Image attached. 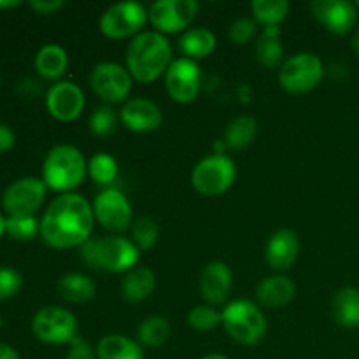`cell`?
Listing matches in <instances>:
<instances>
[{"mask_svg": "<svg viewBox=\"0 0 359 359\" xmlns=\"http://www.w3.org/2000/svg\"><path fill=\"white\" fill-rule=\"evenodd\" d=\"M21 2L18 0H6V2H0V9H11V7H18Z\"/></svg>", "mask_w": 359, "mask_h": 359, "instance_id": "7bdbcfd3", "label": "cell"}, {"mask_svg": "<svg viewBox=\"0 0 359 359\" xmlns=\"http://www.w3.org/2000/svg\"><path fill=\"white\" fill-rule=\"evenodd\" d=\"M156 287V276L147 266H135L130 272H126L125 279L121 283V297L128 304H140Z\"/></svg>", "mask_w": 359, "mask_h": 359, "instance_id": "44dd1931", "label": "cell"}, {"mask_svg": "<svg viewBox=\"0 0 359 359\" xmlns=\"http://www.w3.org/2000/svg\"><path fill=\"white\" fill-rule=\"evenodd\" d=\"M18 90H20L21 93L25 95V97L32 98V97H35V95H39V91H41V86H39V83H35V81L23 79L20 83V86H18Z\"/></svg>", "mask_w": 359, "mask_h": 359, "instance_id": "60d3db41", "label": "cell"}, {"mask_svg": "<svg viewBox=\"0 0 359 359\" xmlns=\"http://www.w3.org/2000/svg\"><path fill=\"white\" fill-rule=\"evenodd\" d=\"M252 16L256 23L263 27H279L290 13V4L286 0H255L251 2Z\"/></svg>", "mask_w": 359, "mask_h": 359, "instance_id": "f546056e", "label": "cell"}, {"mask_svg": "<svg viewBox=\"0 0 359 359\" xmlns=\"http://www.w3.org/2000/svg\"><path fill=\"white\" fill-rule=\"evenodd\" d=\"M170 339V323L161 316H149L137 328V340L144 347H161Z\"/></svg>", "mask_w": 359, "mask_h": 359, "instance_id": "f1b7e54d", "label": "cell"}, {"mask_svg": "<svg viewBox=\"0 0 359 359\" xmlns=\"http://www.w3.org/2000/svg\"><path fill=\"white\" fill-rule=\"evenodd\" d=\"M65 359H97V351L91 347L88 340L77 337V339L70 342L69 353H67Z\"/></svg>", "mask_w": 359, "mask_h": 359, "instance_id": "74e56055", "label": "cell"}, {"mask_svg": "<svg viewBox=\"0 0 359 359\" xmlns=\"http://www.w3.org/2000/svg\"><path fill=\"white\" fill-rule=\"evenodd\" d=\"M258 135V123L251 116H238L224 132V146L230 151H242L255 142Z\"/></svg>", "mask_w": 359, "mask_h": 359, "instance_id": "83f0119b", "label": "cell"}, {"mask_svg": "<svg viewBox=\"0 0 359 359\" xmlns=\"http://www.w3.org/2000/svg\"><path fill=\"white\" fill-rule=\"evenodd\" d=\"M188 325L196 332H212L221 325V312L210 305H198L188 314Z\"/></svg>", "mask_w": 359, "mask_h": 359, "instance_id": "e575fe53", "label": "cell"}, {"mask_svg": "<svg viewBox=\"0 0 359 359\" xmlns=\"http://www.w3.org/2000/svg\"><path fill=\"white\" fill-rule=\"evenodd\" d=\"M149 20V13L139 2H118L107 7L100 16V32L107 39L121 41L137 37Z\"/></svg>", "mask_w": 359, "mask_h": 359, "instance_id": "ba28073f", "label": "cell"}, {"mask_svg": "<svg viewBox=\"0 0 359 359\" xmlns=\"http://www.w3.org/2000/svg\"><path fill=\"white\" fill-rule=\"evenodd\" d=\"M77 319L67 309L51 305L44 307L32 319V332L41 342L49 346L70 344L77 339Z\"/></svg>", "mask_w": 359, "mask_h": 359, "instance_id": "9c48e42d", "label": "cell"}, {"mask_svg": "<svg viewBox=\"0 0 359 359\" xmlns=\"http://www.w3.org/2000/svg\"><path fill=\"white\" fill-rule=\"evenodd\" d=\"M132 81L128 70L114 62H102L91 69L90 86L98 98L107 104H119L128 98L132 91Z\"/></svg>", "mask_w": 359, "mask_h": 359, "instance_id": "30bf717a", "label": "cell"}, {"mask_svg": "<svg viewBox=\"0 0 359 359\" xmlns=\"http://www.w3.org/2000/svg\"><path fill=\"white\" fill-rule=\"evenodd\" d=\"M356 4L347 0H314L311 11L316 20L335 35H347L358 21Z\"/></svg>", "mask_w": 359, "mask_h": 359, "instance_id": "2e32d148", "label": "cell"}, {"mask_svg": "<svg viewBox=\"0 0 359 359\" xmlns=\"http://www.w3.org/2000/svg\"><path fill=\"white\" fill-rule=\"evenodd\" d=\"M325 65L316 53H297L284 60L279 69V83L287 93H309L321 83Z\"/></svg>", "mask_w": 359, "mask_h": 359, "instance_id": "52a82bcc", "label": "cell"}, {"mask_svg": "<svg viewBox=\"0 0 359 359\" xmlns=\"http://www.w3.org/2000/svg\"><path fill=\"white\" fill-rule=\"evenodd\" d=\"M333 319L342 328L359 326V290L354 286H344L332 298Z\"/></svg>", "mask_w": 359, "mask_h": 359, "instance_id": "7402d4cb", "label": "cell"}, {"mask_svg": "<svg viewBox=\"0 0 359 359\" xmlns=\"http://www.w3.org/2000/svg\"><path fill=\"white\" fill-rule=\"evenodd\" d=\"M353 49L356 51V55L359 56V34H356L353 37Z\"/></svg>", "mask_w": 359, "mask_h": 359, "instance_id": "ee69618b", "label": "cell"}, {"mask_svg": "<svg viewBox=\"0 0 359 359\" xmlns=\"http://www.w3.org/2000/svg\"><path fill=\"white\" fill-rule=\"evenodd\" d=\"M0 326H2V316H0Z\"/></svg>", "mask_w": 359, "mask_h": 359, "instance_id": "7dc6e473", "label": "cell"}, {"mask_svg": "<svg viewBox=\"0 0 359 359\" xmlns=\"http://www.w3.org/2000/svg\"><path fill=\"white\" fill-rule=\"evenodd\" d=\"M233 290V273L223 262H210L200 277V294L210 305H223Z\"/></svg>", "mask_w": 359, "mask_h": 359, "instance_id": "ac0fdd59", "label": "cell"}, {"mask_svg": "<svg viewBox=\"0 0 359 359\" xmlns=\"http://www.w3.org/2000/svg\"><path fill=\"white\" fill-rule=\"evenodd\" d=\"M256 60L265 69H276L283 65L284 48L279 39V27H266L259 39L256 41L255 48Z\"/></svg>", "mask_w": 359, "mask_h": 359, "instance_id": "4316f807", "label": "cell"}, {"mask_svg": "<svg viewBox=\"0 0 359 359\" xmlns=\"http://www.w3.org/2000/svg\"><path fill=\"white\" fill-rule=\"evenodd\" d=\"M95 221L102 224L109 231H123L132 224V205L125 193L118 188H105L95 196L93 203Z\"/></svg>", "mask_w": 359, "mask_h": 359, "instance_id": "4fadbf2b", "label": "cell"}, {"mask_svg": "<svg viewBox=\"0 0 359 359\" xmlns=\"http://www.w3.org/2000/svg\"><path fill=\"white\" fill-rule=\"evenodd\" d=\"M28 6L39 14H55L65 7V2L63 0H32Z\"/></svg>", "mask_w": 359, "mask_h": 359, "instance_id": "f35d334b", "label": "cell"}, {"mask_svg": "<svg viewBox=\"0 0 359 359\" xmlns=\"http://www.w3.org/2000/svg\"><path fill=\"white\" fill-rule=\"evenodd\" d=\"M6 231L16 241H30L41 231V223L35 216H9L6 219Z\"/></svg>", "mask_w": 359, "mask_h": 359, "instance_id": "836d02e7", "label": "cell"}, {"mask_svg": "<svg viewBox=\"0 0 359 359\" xmlns=\"http://www.w3.org/2000/svg\"><path fill=\"white\" fill-rule=\"evenodd\" d=\"M300 252V241L298 235L290 228L277 230L266 242L265 258L270 269L277 272H286L294 265Z\"/></svg>", "mask_w": 359, "mask_h": 359, "instance_id": "d6986e66", "label": "cell"}, {"mask_svg": "<svg viewBox=\"0 0 359 359\" xmlns=\"http://www.w3.org/2000/svg\"><path fill=\"white\" fill-rule=\"evenodd\" d=\"M84 93L72 81H58L46 95V109L58 121H74L84 111Z\"/></svg>", "mask_w": 359, "mask_h": 359, "instance_id": "9a60e30c", "label": "cell"}, {"mask_svg": "<svg viewBox=\"0 0 359 359\" xmlns=\"http://www.w3.org/2000/svg\"><path fill=\"white\" fill-rule=\"evenodd\" d=\"M258 23L251 18H241V20L233 21L230 25V30H228V37L233 44L237 46H245L248 42H251L255 39L256 30H258Z\"/></svg>", "mask_w": 359, "mask_h": 359, "instance_id": "d590c367", "label": "cell"}, {"mask_svg": "<svg viewBox=\"0 0 359 359\" xmlns=\"http://www.w3.org/2000/svg\"><path fill=\"white\" fill-rule=\"evenodd\" d=\"M216 35L209 30V28L196 27V28H188L184 34L181 35V41H179V49L182 51V55L186 58L191 60H200L207 58L214 53L216 49Z\"/></svg>", "mask_w": 359, "mask_h": 359, "instance_id": "603a6c76", "label": "cell"}, {"mask_svg": "<svg viewBox=\"0 0 359 359\" xmlns=\"http://www.w3.org/2000/svg\"><path fill=\"white\" fill-rule=\"evenodd\" d=\"M86 172L88 165L83 153L69 144H60L46 156L42 165V181L49 189L65 195L72 193V189L83 182Z\"/></svg>", "mask_w": 359, "mask_h": 359, "instance_id": "277c9868", "label": "cell"}, {"mask_svg": "<svg viewBox=\"0 0 359 359\" xmlns=\"http://www.w3.org/2000/svg\"><path fill=\"white\" fill-rule=\"evenodd\" d=\"M160 237L158 223L149 216H142L133 223L132 242L139 248V251H149L154 248Z\"/></svg>", "mask_w": 359, "mask_h": 359, "instance_id": "d6a6232c", "label": "cell"}, {"mask_svg": "<svg viewBox=\"0 0 359 359\" xmlns=\"http://www.w3.org/2000/svg\"><path fill=\"white\" fill-rule=\"evenodd\" d=\"M221 325L235 342L256 346L266 335V318L262 309L249 300H233L221 312Z\"/></svg>", "mask_w": 359, "mask_h": 359, "instance_id": "5b68a950", "label": "cell"}, {"mask_svg": "<svg viewBox=\"0 0 359 359\" xmlns=\"http://www.w3.org/2000/svg\"><path fill=\"white\" fill-rule=\"evenodd\" d=\"M97 359H144L139 342L123 335H107L98 342Z\"/></svg>", "mask_w": 359, "mask_h": 359, "instance_id": "d4e9b609", "label": "cell"}, {"mask_svg": "<svg viewBox=\"0 0 359 359\" xmlns=\"http://www.w3.org/2000/svg\"><path fill=\"white\" fill-rule=\"evenodd\" d=\"M81 258L90 269L121 273L135 269L140 251L130 238L119 235L91 237L81 245Z\"/></svg>", "mask_w": 359, "mask_h": 359, "instance_id": "3957f363", "label": "cell"}, {"mask_svg": "<svg viewBox=\"0 0 359 359\" xmlns=\"http://www.w3.org/2000/svg\"><path fill=\"white\" fill-rule=\"evenodd\" d=\"M90 202L77 193H65L51 202L41 219V237L53 249L81 248L93 233Z\"/></svg>", "mask_w": 359, "mask_h": 359, "instance_id": "6da1fadb", "label": "cell"}, {"mask_svg": "<svg viewBox=\"0 0 359 359\" xmlns=\"http://www.w3.org/2000/svg\"><path fill=\"white\" fill-rule=\"evenodd\" d=\"M21 273L14 269H0V300H9L21 290Z\"/></svg>", "mask_w": 359, "mask_h": 359, "instance_id": "8d00e7d4", "label": "cell"}, {"mask_svg": "<svg viewBox=\"0 0 359 359\" xmlns=\"http://www.w3.org/2000/svg\"><path fill=\"white\" fill-rule=\"evenodd\" d=\"M48 186L42 179L23 177L4 191L2 205L9 216H34L44 203Z\"/></svg>", "mask_w": 359, "mask_h": 359, "instance_id": "5bb4252c", "label": "cell"}, {"mask_svg": "<svg viewBox=\"0 0 359 359\" xmlns=\"http://www.w3.org/2000/svg\"><path fill=\"white\" fill-rule=\"evenodd\" d=\"M202 359H230L228 356H223V354H207V356H203Z\"/></svg>", "mask_w": 359, "mask_h": 359, "instance_id": "f6af8a7d", "label": "cell"}, {"mask_svg": "<svg viewBox=\"0 0 359 359\" xmlns=\"http://www.w3.org/2000/svg\"><path fill=\"white\" fill-rule=\"evenodd\" d=\"M172 62V46L160 32H140L126 49V70L142 84L163 76Z\"/></svg>", "mask_w": 359, "mask_h": 359, "instance_id": "7a4b0ae2", "label": "cell"}, {"mask_svg": "<svg viewBox=\"0 0 359 359\" xmlns=\"http://www.w3.org/2000/svg\"><path fill=\"white\" fill-rule=\"evenodd\" d=\"M196 0H158L149 9V21L160 34L186 32L198 14Z\"/></svg>", "mask_w": 359, "mask_h": 359, "instance_id": "7c38bea8", "label": "cell"}, {"mask_svg": "<svg viewBox=\"0 0 359 359\" xmlns=\"http://www.w3.org/2000/svg\"><path fill=\"white\" fill-rule=\"evenodd\" d=\"M69 67V55L58 44H48L35 56V70L44 79H60Z\"/></svg>", "mask_w": 359, "mask_h": 359, "instance_id": "cb8c5ba5", "label": "cell"}, {"mask_svg": "<svg viewBox=\"0 0 359 359\" xmlns=\"http://www.w3.org/2000/svg\"><path fill=\"white\" fill-rule=\"evenodd\" d=\"M4 231H6V219H4L2 214H0V237L4 235Z\"/></svg>", "mask_w": 359, "mask_h": 359, "instance_id": "bcb514c9", "label": "cell"}, {"mask_svg": "<svg viewBox=\"0 0 359 359\" xmlns=\"http://www.w3.org/2000/svg\"><path fill=\"white\" fill-rule=\"evenodd\" d=\"M202 88L200 65L191 58L174 60L165 72V90L177 104H191L198 98Z\"/></svg>", "mask_w": 359, "mask_h": 359, "instance_id": "8fae6325", "label": "cell"}, {"mask_svg": "<svg viewBox=\"0 0 359 359\" xmlns=\"http://www.w3.org/2000/svg\"><path fill=\"white\" fill-rule=\"evenodd\" d=\"M118 121L119 119L114 109L109 107V105H100V107L91 112L90 119H88V126H90V132L95 137L105 139V137L112 135L116 132Z\"/></svg>", "mask_w": 359, "mask_h": 359, "instance_id": "1f68e13d", "label": "cell"}, {"mask_svg": "<svg viewBox=\"0 0 359 359\" xmlns=\"http://www.w3.org/2000/svg\"><path fill=\"white\" fill-rule=\"evenodd\" d=\"M119 119L130 132L147 133L160 128L161 123H163V112L153 100L130 98L123 105L121 112H119Z\"/></svg>", "mask_w": 359, "mask_h": 359, "instance_id": "e0dca14e", "label": "cell"}, {"mask_svg": "<svg viewBox=\"0 0 359 359\" xmlns=\"http://www.w3.org/2000/svg\"><path fill=\"white\" fill-rule=\"evenodd\" d=\"M0 359H21L20 354L13 349L11 346L0 342Z\"/></svg>", "mask_w": 359, "mask_h": 359, "instance_id": "b9f144b4", "label": "cell"}, {"mask_svg": "<svg viewBox=\"0 0 359 359\" xmlns=\"http://www.w3.org/2000/svg\"><path fill=\"white\" fill-rule=\"evenodd\" d=\"M14 146V133L9 126L0 125V154L7 153Z\"/></svg>", "mask_w": 359, "mask_h": 359, "instance_id": "ab89813d", "label": "cell"}, {"mask_svg": "<svg viewBox=\"0 0 359 359\" xmlns=\"http://www.w3.org/2000/svg\"><path fill=\"white\" fill-rule=\"evenodd\" d=\"M237 167L226 154H210L200 160L191 172V186L205 196H219L233 186Z\"/></svg>", "mask_w": 359, "mask_h": 359, "instance_id": "8992f818", "label": "cell"}, {"mask_svg": "<svg viewBox=\"0 0 359 359\" xmlns=\"http://www.w3.org/2000/svg\"><path fill=\"white\" fill-rule=\"evenodd\" d=\"M88 174L95 184L112 188V184L118 181V161L107 153L93 154L88 161Z\"/></svg>", "mask_w": 359, "mask_h": 359, "instance_id": "4dcf8cb0", "label": "cell"}, {"mask_svg": "<svg viewBox=\"0 0 359 359\" xmlns=\"http://www.w3.org/2000/svg\"><path fill=\"white\" fill-rule=\"evenodd\" d=\"M297 294V286L286 276H270L263 279L256 287V300L262 307L283 309L291 304Z\"/></svg>", "mask_w": 359, "mask_h": 359, "instance_id": "ffe728a7", "label": "cell"}, {"mask_svg": "<svg viewBox=\"0 0 359 359\" xmlns=\"http://www.w3.org/2000/svg\"><path fill=\"white\" fill-rule=\"evenodd\" d=\"M356 7H359V2H356Z\"/></svg>", "mask_w": 359, "mask_h": 359, "instance_id": "c3c4849f", "label": "cell"}, {"mask_svg": "<svg viewBox=\"0 0 359 359\" xmlns=\"http://www.w3.org/2000/svg\"><path fill=\"white\" fill-rule=\"evenodd\" d=\"M58 291L63 300L70 304H86L97 294L93 279L84 273H67L58 280Z\"/></svg>", "mask_w": 359, "mask_h": 359, "instance_id": "484cf974", "label": "cell"}]
</instances>
